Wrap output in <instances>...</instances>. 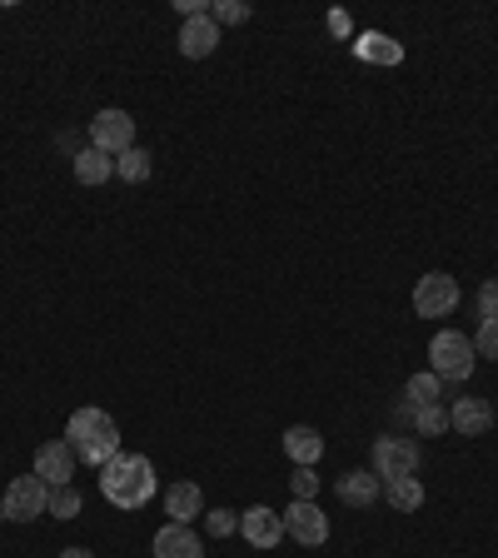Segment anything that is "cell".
<instances>
[{
  "label": "cell",
  "mask_w": 498,
  "mask_h": 558,
  "mask_svg": "<svg viewBox=\"0 0 498 558\" xmlns=\"http://www.w3.org/2000/svg\"><path fill=\"white\" fill-rule=\"evenodd\" d=\"M100 494L116 509H139L155 499V464L145 453H125L120 449L110 464H100Z\"/></svg>",
  "instance_id": "obj_1"
},
{
  "label": "cell",
  "mask_w": 498,
  "mask_h": 558,
  "mask_svg": "<svg viewBox=\"0 0 498 558\" xmlns=\"http://www.w3.org/2000/svg\"><path fill=\"white\" fill-rule=\"evenodd\" d=\"M65 444L75 449V459L81 464H110L120 453V424L105 409H75L65 424Z\"/></svg>",
  "instance_id": "obj_2"
},
{
  "label": "cell",
  "mask_w": 498,
  "mask_h": 558,
  "mask_svg": "<svg viewBox=\"0 0 498 558\" xmlns=\"http://www.w3.org/2000/svg\"><path fill=\"white\" fill-rule=\"evenodd\" d=\"M478 364L474 354V339L459 335V329H444V335L429 339V369L439 374V379H469Z\"/></svg>",
  "instance_id": "obj_3"
},
{
  "label": "cell",
  "mask_w": 498,
  "mask_h": 558,
  "mask_svg": "<svg viewBox=\"0 0 498 558\" xmlns=\"http://www.w3.org/2000/svg\"><path fill=\"white\" fill-rule=\"evenodd\" d=\"M0 499H5V519L11 523H31L50 509V484L40 474H25V478H11V488Z\"/></svg>",
  "instance_id": "obj_4"
},
{
  "label": "cell",
  "mask_w": 498,
  "mask_h": 558,
  "mask_svg": "<svg viewBox=\"0 0 498 558\" xmlns=\"http://www.w3.org/2000/svg\"><path fill=\"white\" fill-rule=\"evenodd\" d=\"M453 304H459V279H449L444 269H434V275H424L414 284L418 319H444V314H453Z\"/></svg>",
  "instance_id": "obj_5"
},
{
  "label": "cell",
  "mask_w": 498,
  "mask_h": 558,
  "mask_svg": "<svg viewBox=\"0 0 498 558\" xmlns=\"http://www.w3.org/2000/svg\"><path fill=\"white\" fill-rule=\"evenodd\" d=\"M90 145L105 155H125L135 150V120H130V110H100V116L90 120Z\"/></svg>",
  "instance_id": "obj_6"
},
{
  "label": "cell",
  "mask_w": 498,
  "mask_h": 558,
  "mask_svg": "<svg viewBox=\"0 0 498 558\" xmlns=\"http://www.w3.org/2000/svg\"><path fill=\"white\" fill-rule=\"evenodd\" d=\"M284 534L294 538V544H304V548H319L329 538V519H325V509L314 499H294L290 504V513H284Z\"/></svg>",
  "instance_id": "obj_7"
},
{
  "label": "cell",
  "mask_w": 498,
  "mask_h": 558,
  "mask_svg": "<svg viewBox=\"0 0 498 558\" xmlns=\"http://www.w3.org/2000/svg\"><path fill=\"white\" fill-rule=\"evenodd\" d=\"M418 469V444L414 439H374V474L379 478H404Z\"/></svg>",
  "instance_id": "obj_8"
},
{
  "label": "cell",
  "mask_w": 498,
  "mask_h": 558,
  "mask_svg": "<svg viewBox=\"0 0 498 558\" xmlns=\"http://www.w3.org/2000/svg\"><path fill=\"white\" fill-rule=\"evenodd\" d=\"M240 534H244V544L250 548H275L279 538H284V513L255 504L250 513H240Z\"/></svg>",
  "instance_id": "obj_9"
},
{
  "label": "cell",
  "mask_w": 498,
  "mask_h": 558,
  "mask_svg": "<svg viewBox=\"0 0 498 558\" xmlns=\"http://www.w3.org/2000/svg\"><path fill=\"white\" fill-rule=\"evenodd\" d=\"M449 429L464 434V439L488 434L494 429V404H488V399H453L449 404Z\"/></svg>",
  "instance_id": "obj_10"
},
{
  "label": "cell",
  "mask_w": 498,
  "mask_h": 558,
  "mask_svg": "<svg viewBox=\"0 0 498 558\" xmlns=\"http://www.w3.org/2000/svg\"><path fill=\"white\" fill-rule=\"evenodd\" d=\"M35 474L46 478L50 488L70 484V474H75V449H70L65 439H50V444H40V449H35Z\"/></svg>",
  "instance_id": "obj_11"
},
{
  "label": "cell",
  "mask_w": 498,
  "mask_h": 558,
  "mask_svg": "<svg viewBox=\"0 0 498 558\" xmlns=\"http://www.w3.org/2000/svg\"><path fill=\"white\" fill-rule=\"evenodd\" d=\"M215 46H220V25H215V15H190V21L180 25V56L205 60V56H215Z\"/></svg>",
  "instance_id": "obj_12"
},
{
  "label": "cell",
  "mask_w": 498,
  "mask_h": 558,
  "mask_svg": "<svg viewBox=\"0 0 498 558\" xmlns=\"http://www.w3.org/2000/svg\"><path fill=\"white\" fill-rule=\"evenodd\" d=\"M335 494H339V504H349V509H369V504L384 494V478L364 474V469H349V474L335 478Z\"/></svg>",
  "instance_id": "obj_13"
},
{
  "label": "cell",
  "mask_w": 498,
  "mask_h": 558,
  "mask_svg": "<svg viewBox=\"0 0 498 558\" xmlns=\"http://www.w3.org/2000/svg\"><path fill=\"white\" fill-rule=\"evenodd\" d=\"M155 558H205V544L190 523H165L155 534Z\"/></svg>",
  "instance_id": "obj_14"
},
{
  "label": "cell",
  "mask_w": 498,
  "mask_h": 558,
  "mask_svg": "<svg viewBox=\"0 0 498 558\" xmlns=\"http://www.w3.org/2000/svg\"><path fill=\"white\" fill-rule=\"evenodd\" d=\"M354 56L369 60V65H399V60H404V46L384 31H364V35H354Z\"/></svg>",
  "instance_id": "obj_15"
},
{
  "label": "cell",
  "mask_w": 498,
  "mask_h": 558,
  "mask_svg": "<svg viewBox=\"0 0 498 558\" xmlns=\"http://www.w3.org/2000/svg\"><path fill=\"white\" fill-rule=\"evenodd\" d=\"M199 509H205V494H199V484H170V494H165V513H170V523L199 519Z\"/></svg>",
  "instance_id": "obj_16"
},
{
  "label": "cell",
  "mask_w": 498,
  "mask_h": 558,
  "mask_svg": "<svg viewBox=\"0 0 498 558\" xmlns=\"http://www.w3.org/2000/svg\"><path fill=\"white\" fill-rule=\"evenodd\" d=\"M110 174H116V155L95 150V145H85V150L75 155V180H81V185H105Z\"/></svg>",
  "instance_id": "obj_17"
},
{
  "label": "cell",
  "mask_w": 498,
  "mask_h": 558,
  "mask_svg": "<svg viewBox=\"0 0 498 558\" xmlns=\"http://www.w3.org/2000/svg\"><path fill=\"white\" fill-rule=\"evenodd\" d=\"M284 453H290L294 464H314V459L325 453V439H319V429H309V424H294V429H284Z\"/></svg>",
  "instance_id": "obj_18"
},
{
  "label": "cell",
  "mask_w": 498,
  "mask_h": 558,
  "mask_svg": "<svg viewBox=\"0 0 498 558\" xmlns=\"http://www.w3.org/2000/svg\"><path fill=\"white\" fill-rule=\"evenodd\" d=\"M384 499L394 504L399 513H414L418 504H424V484H418L414 474H404V478H384Z\"/></svg>",
  "instance_id": "obj_19"
},
{
  "label": "cell",
  "mask_w": 498,
  "mask_h": 558,
  "mask_svg": "<svg viewBox=\"0 0 498 558\" xmlns=\"http://www.w3.org/2000/svg\"><path fill=\"white\" fill-rule=\"evenodd\" d=\"M439 395H444V379L439 374H414V379L404 384V399H409V409H424V404H439Z\"/></svg>",
  "instance_id": "obj_20"
},
{
  "label": "cell",
  "mask_w": 498,
  "mask_h": 558,
  "mask_svg": "<svg viewBox=\"0 0 498 558\" xmlns=\"http://www.w3.org/2000/svg\"><path fill=\"white\" fill-rule=\"evenodd\" d=\"M150 170H155V165H150V150H139V145H135V150H125V155L116 160V174H120V180H130V185H145V180H150Z\"/></svg>",
  "instance_id": "obj_21"
},
{
  "label": "cell",
  "mask_w": 498,
  "mask_h": 558,
  "mask_svg": "<svg viewBox=\"0 0 498 558\" xmlns=\"http://www.w3.org/2000/svg\"><path fill=\"white\" fill-rule=\"evenodd\" d=\"M414 429L418 434H444L449 429V404H424V409H414Z\"/></svg>",
  "instance_id": "obj_22"
},
{
  "label": "cell",
  "mask_w": 498,
  "mask_h": 558,
  "mask_svg": "<svg viewBox=\"0 0 498 558\" xmlns=\"http://www.w3.org/2000/svg\"><path fill=\"white\" fill-rule=\"evenodd\" d=\"M50 513H56V519H75V513H81V494L70 484L50 488Z\"/></svg>",
  "instance_id": "obj_23"
},
{
  "label": "cell",
  "mask_w": 498,
  "mask_h": 558,
  "mask_svg": "<svg viewBox=\"0 0 498 558\" xmlns=\"http://www.w3.org/2000/svg\"><path fill=\"white\" fill-rule=\"evenodd\" d=\"M474 354H478V360H498V314L478 325V335H474Z\"/></svg>",
  "instance_id": "obj_24"
},
{
  "label": "cell",
  "mask_w": 498,
  "mask_h": 558,
  "mask_svg": "<svg viewBox=\"0 0 498 558\" xmlns=\"http://www.w3.org/2000/svg\"><path fill=\"white\" fill-rule=\"evenodd\" d=\"M209 15H215V25H240V21H250V5H240V0H215Z\"/></svg>",
  "instance_id": "obj_25"
},
{
  "label": "cell",
  "mask_w": 498,
  "mask_h": 558,
  "mask_svg": "<svg viewBox=\"0 0 498 558\" xmlns=\"http://www.w3.org/2000/svg\"><path fill=\"white\" fill-rule=\"evenodd\" d=\"M319 494V474H314V464H300L294 469V499H314Z\"/></svg>",
  "instance_id": "obj_26"
},
{
  "label": "cell",
  "mask_w": 498,
  "mask_h": 558,
  "mask_svg": "<svg viewBox=\"0 0 498 558\" xmlns=\"http://www.w3.org/2000/svg\"><path fill=\"white\" fill-rule=\"evenodd\" d=\"M478 314H484V319L498 314V279H484V284H478Z\"/></svg>",
  "instance_id": "obj_27"
},
{
  "label": "cell",
  "mask_w": 498,
  "mask_h": 558,
  "mask_svg": "<svg viewBox=\"0 0 498 558\" xmlns=\"http://www.w3.org/2000/svg\"><path fill=\"white\" fill-rule=\"evenodd\" d=\"M240 529V513H230V509H215L209 513V534L220 538V534H234Z\"/></svg>",
  "instance_id": "obj_28"
},
{
  "label": "cell",
  "mask_w": 498,
  "mask_h": 558,
  "mask_svg": "<svg viewBox=\"0 0 498 558\" xmlns=\"http://www.w3.org/2000/svg\"><path fill=\"white\" fill-rule=\"evenodd\" d=\"M60 558H95V554H90V548H65Z\"/></svg>",
  "instance_id": "obj_29"
},
{
  "label": "cell",
  "mask_w": 498,
  "mask_h": 558,
  "mask_svg": "<svg viewBox=\"0 0 498 558\" xmlns=\"http://www.w3.org/2000/svg\"><path fill=\"white\" fill-rule=\"evenodd\" d=\"M0 519H5V499H0Z\"/></svg>",
  "instance_id": "obj_30"
}]
</instances>
